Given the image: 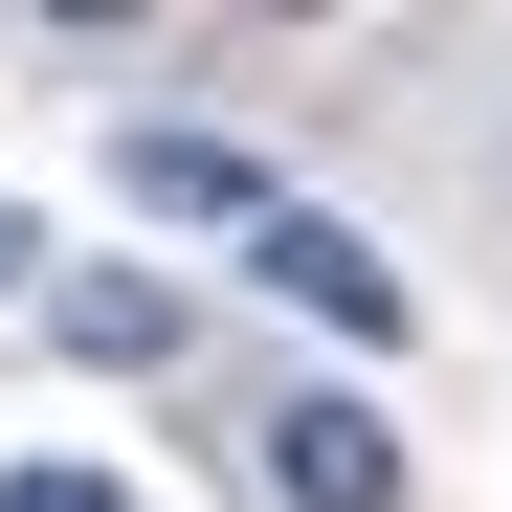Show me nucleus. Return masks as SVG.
<instances>
[{
    "mask_svg": "<svg viewBox=\"0 0 512 512\" xmlns=\"http://www.w3.org/2000/svg\"><path fill=\"white\" fill-rule=\"evenodd\" d=\"M245 468H268V512H401L379 401H268V423H245Z\"/></svg>",
    "mask_w": 512,
    "mask_h": 512,
    "instance_id": "f257e3e1",
    "label": "nucleus"
},
{
    "mask_svg": "<svg viewBox=\"0 0 512 512\" xmlns=\"http://www.w3.org/2000/svg\"><path fill=\"white\" fill-rule=\"evenodd\" d=\"M245 268H268V290H290L312 334H401V268H379V245H357V223H312V201H290L268 245H245Z\"/></svg>",
    "mask_w": 512,
    "mask_h": 512,
    "instance_id": "f03ea898",
    "label": "nucleus"
},
{
    "mask_svg": "<svg viewBox=\"0 0 512 512\" xmlns=\"http://www.w3.org/2000/svg\"><path fill=\"white\" fill-rule=\"evenodd\" d=\"M134 201H156V223H245V245H268V223H290V201H268V179H245V156H223V134H156V112H134Z\"/></svg>",
    "mask_w": 512,
    "mask_h": 512,
    "instance_id": "7ed1b4c3",
    "label": "nucleus"
},
{
    "mask_svg": "<svg viewBox=\"0 0 512 512\" xmlns=\"http://www.w3.org/2000/svg\"><path fill=\"white\" fill-rule=\"evenodd\" d=\"M179 290H134V268H90V290H67V357H90V379H179Z\"/></svg>",
    "mask_w": 512,
    "mask_h": 512,
    "instance_id": "20e7f679",
    "label": "nucleus"
},
{
    "mask_svg": "<svg viewBox=\"0 0 512 512\" xmlns=\"http://www.w3.org/2000/svg\"><path fill=\"white\" fill-rule=\"evenodd\" d=\"M0 512H112V468H23V490H0Z\"/></svg>",
    "mask_w": 512,
    "mask_h": 512,
    "instance_id": "39448f33",
    "label": "nucleus"
},
{
    "mask_svg": "<svg viewBox=\"0 0 512 512\" xmlns=\"http://www.w3.org/2000/svg\"><path fill=\"white\" fill-rule=\"evenodd\" d=\"M23 268H45V223H23V201H0V290H23Z\"/></svg>",
    "mask_w": 512,
    "mask_h": 512,
    "instance_id": "423d86ee",
    "label": "nucleus"
}]
</instances>
